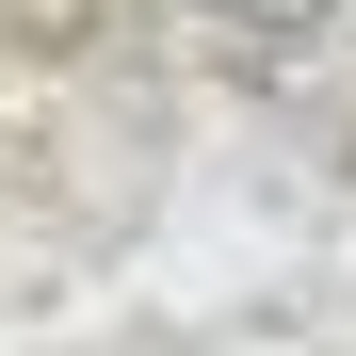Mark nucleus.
<instances>
[{
  "label": "nucleus",
  "instance_id": "f257e3e1",
  "mask_svg": "<svg viewBox=\"0 0 356 356\" xmlns=\"http://www.w3.org/2000/svg\"><path fill=\"white\" fill-rule=\"evenodd\" d=\"M227 33H308V17H340V0H211Z\"/></svg>",
  "mask_w": 356,
  "mask_h": 356
}]
</instances>
